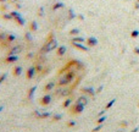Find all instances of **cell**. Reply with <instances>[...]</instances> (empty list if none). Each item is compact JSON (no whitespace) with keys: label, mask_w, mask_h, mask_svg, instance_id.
I'll return each instance as SVG.
<instances>
[{"label":"cell","mask_w":139,"mask_h":132,"mask_svg":"<svg viewBox=\"0 0 139 132\" xmlns=\"http://www.w3.org/2000/svg\"><path fill=\"white\" fill-rule=\"evenodd\" d=\"M56 48H57V41L54 38V34L50 33V35H49V38L47 39L45 44H44L42 47V49H40V54H47L49 51H53V50Z\"/></svg>","instance_id":"1"},{"label":"cell","mask_w":139,"mask_h":132,"mask_svg":"<svg viewBox=\"0 0 139 132\" xmlns=\"http://www.w3.org/2000/svg\"><path fill=\"white\" fill-rule=\"evenodd\" d=\"M22 51V47L21 45H15L12 48L7 51V55H18Z\"/></svg>","instance_id":"2"},{"label":"cell","mask_w":139,"mask_h":132,"mask_svg":"<svg viewBox=\"0 0 139 132\" xmlns=\"http://www.w3.org/2000/svg\"><path fill=\"white\" fill-rule=\"evenodd\" d=\"M37 73V71H35V67L34 66H31L29 69L27 70V73H26V77H27V80H32L34 75Z\"/></svg>","instance_id":"3"},{"label":"cell","mask_w":139,"mask_h":132,"mask_svg":"<svg viewBox=\"0 0 139 132\" xmlns=\"http://www.w3.org/2000/svg\"><path fill=\"white\" fill-rule=\"evenodd\" d=\"M83 106H84V105L77 104V103H76V104L72 106V109H71V110H72L73 114H79V112H82V110H83Z\"/></svg>","instance_id":"4"},{"label":"cell","mask_w":139,"mask_h":132,"mask_svg":"<svg viewBox=\"0 0 139 132\" xmlns=\"http://www.w3.org/2000/svg\"><path fill=\"white\" fill-rule=\"evenodd\" d=\"M40 103H42L43 105H48L51 103V96L50 94H45L44 97L42 98V100H40Z\"/></svg>","instance_id":"5"},{"label":"cell","mask_w":139,"mask_h":132,"mask_svg":"<svg viewBox=\"0 0 139 132\" xmlns=\"http://www.w3.org/2000/svg\"><path fill=\"white\" fill-rule=\"evenodd\" d=\"M18 60V55H7V58L5 59V63L6 64H12L15 61Z\"/></svg>","instance_id":"6"},{"label":"cell","mask_w":139,"mask_h":132,"mask_svg":"<svg viewBox=\"0 0 139 132\" xmlns=\"http://www.w3.org/2000/svg\"><path fill=\"white\" fill-rule=\"evenodd\" d=\"M54 87H55V82H54V81H49L48 83L44 86V90H45V92H50V90H53Z\"/></svg>","instance_id":"7"},{"label":"cell","mask_w":139,"mask_h":132,"mask_svg":"<svg viewBox=\"0 0 139 132\" xmlns=\"http://www.w3.org/2000/svg\"><path fill=\"white\" fill-rule=\"evenodd\" d=\"M35 90H37V87H35V86H33L32 88H29V89H28V94H27L28 99H33V97H34V93H35Z\"/></svg>","instance_id":"8"},{"label":"cell","mask_w":139,"mask_h":132,"mask_svg":"<svg viewBox=\"0 0 139 132\" xmlns=\"http://www.w3.org/2000/svg\"><path fill=\"white\" fill-rule=\"evenodd\" d=\"M15 21L17 22V25H20V26H25V18H23V17H22L21 15H20V16H17V17H15L14 18Z\"/></svg>","instance_id":"9"},{"label":"cell","mask_w":139,"mask_h":132,"mask_svg":"<svg viewBox=\"0 0 139 132\" xmlns=\"http://www.w3.org/2000/svg\"><path fill=\"white\" fill-rule=\"evenodd\" d=\"M7 34L9 33H6V32H0V43L1 44L7 42Z\"/></svg>","instance_id":"10"},{"label":"cell","mask_w":139,"mask_h":132,"mask_svg":"<svg viewBox=\"0 0 139 132\" xmlns=\"http://www.w3.org/2000/svg\"><path fill=\"white\" fill-rule=\"evenodd\" d=\"M51 116V112L50 111H42L40 112V116H39V120H43V119H48Z\"/></svg>","instance_id":"11"},{"label":"cell","mask_w":139,"mask_h":132,"mask_svg":"<svg viewBox=\"0 0 139 132\" xmlns=\"http://www.w3.org/2000/svg\"><path fill=\"white\" fill-rule=\"evenodd\" d=\"M21 73H22V67L21 66H16L14 69V75L15 76H20Z\"/></svg>","instance_id":"12"},{"label":"cell","mask_w":139,"mask_h":132,"mask_svg":"<svg viewBox=\"0 0 139 132\" xmlns=\"http://www.w3.org/2000/svg\"><path fill=\"white\" fill-rule=\"evenodd\" d=\"M34 67H35V71H37V73H39V72H42L43 71V65L42 63H37L34 65Z\"/></svg>","instance_id":"13"},{"label":"cell","mask_w":139,"mask_h":132,"mask_svg":"<svg viewBox=\"0 0 139 132\" xmlns=\"http://www.w3.org/2000/svg\"><path fill=\"white\" fill-rule=\"evenodd\" d=\"M31 31L32 32H35V31H38V23L35 21H32L31 22Z\"/></svg>","instance_id":"14"},{"label":"cell","mask_w":139,"mask_h":132,"mask_svg":"<svg viewBox=\"0 0 139 132\" xmlns=\"http://www.w3.org/2000/svg\"><path fill=\"white\" fill-rule=\"evenodd\" d=\"M65 53H66V47H60V48L57 49V55L59 56H61V55H63V54H65Z\"/></svg>","instance_id":"15"},{"label":"cell","mask_w":139,"mask_h":132,"mask_svg":"<svg viewBox=\"0 0 139 132\" xmlns=\"http://www.w3.org/2000/svg\"><path fill=\"white\" fill-rule=\"evenodd\" d=\"M87 100H88V99H87V98H85V97H81V98H79V99H78V100H77V102H76V103H77V104L84 105V104H85V103H87Z\"/></svg>","instance_id":"16"},{"label":"cell","mask_w":139,"mask_h":132,"mask_svg":"<svg viewBox=\"0 0 139 132\" xmlns=\"http://www.w3.org/2000/svg\"><path fill=\"white\" fill-rule=\"evenodd\" d=\"M15 39H16V35L15 34H11V33L7 34V42L12 43V42H15Z\"/></svg>","instance_id":"17"},{"label":"cell","mask_w":139,"mask_h":132,"mask_svg":"<svg viewBox=\"0 0 139 132\" xmlns=\"http://www.w3.org/2000/svg\"><path fill=\"white\" fill-rule=\"evenodd\" d=\"M61 7H63L62 3H56V4H54V5H53V10L55 11V10H57V9H61Z\"/></svg>","instance_id":"18"},{"label":"cell","mask_w":139,"mask_h":132,"mask_svg":"<svg viewBox=\"0 0 139 132\" xmlns=\"http://www.w3.org/2000/svg\"><path fill=\"white\" fill-rule=\"evenodd\" d=\"M3 18H4V20H12L14 17L11 16V14H4L3 15Z\"/></svg>","instance_id":"19"},{"label":"cell","mask_w":139,"mask_h":132,"mask_svg":"<svg viewBox=\"0 0 139 132\" xmlns=\"http://www.w3.org/2000/svg\"><path fill=\"white\" fill-rule=\"evenodd\" d=\"M6 77H7L6 73H1V75H0V84H1L4 81H5V80H6Z\"/></svg>","instance_id":"20"},{"label":"cell","mask_w":139,"mask_h":132,"mask_svg":"<svg viewBox=\"0 0 139 132\" xmlns=\"http://www.w3.org/2000/svg\"><path fill=\"white\" fill-rule=\"evenodd\" d=\"M70 104H71V99H67V100H65V102H63L62 106H63V108H67V106H70Z\"/></svg>","instance_id":"21"},{"label":"cell","mask_w":139,"mask_h":132,"mask_svg":"<svg viewBox=\"0 0 139 132\" xmlns=\"http://www.w3.org/2000/svg\"><path fill=\"white\" fill-rule=\"evenodd\" d=\"M60 119H61V115H60V114H56V115L53 116V120H54V121H59Z\"/></svg>","instance_id":"22"},{"label":"cell","mask_w":139,"mask_h":132,"mask_svg":"<svg viewBox=\"0 0 139 132\" xmlns=\"http://www.w3.org/2000/svg\"><path fill=\"white\" fill-rule=\"evenodd\" d=\"M10 14H11V16H12L14 18H15V17H17V16H20V15H21L20 12H18V11H12V12H10Z\"/></svg>","instance_id":"23"},{"label":"cell","mask_w":139,"mask_h":132,"mask_svg":"<svg viewBox=\"0 0 139 132\" xmlns=\"http://www.w3.org/2000/svg\"><path fill=\"white\" fill-rule=\"evenodd\" d=\"M38 15H39L40 17L44 16V7H39V12H38Z\"/></svg>","instance_id":"24"},{"label":"cell","mask_w":139,"mask_h":132,"mask_svg":"<svg viewBox=\"0 0 139 132\" xmlns=\"http://www.w3.org/2000/svg\"><path fill=\"white\" fill-rule=\"evenodd\" d=\"M25 38H26L27 41H32V37H31V33H29V32H27V33L25 34Z\"/></svg>","instance_id":"25"},{"label":"cell","mask_w":139,"mask_h":132,"mask_svg":"<svg viewBox=\"0 0 139 132\" xmlns=\"http://www.w3.org/2000/svg\"><path fill=\"white\" fill-rule=\"evenodd\" d=\"M15 7H16V9H21L22 5L21 4H15Z\"/></svg>","instance_id":"26"},{"label":"cell","mask_w":139,"mask_h":132,"mask_svg":"<svg viewBox=\"0 0 139 132\" xmlns=\"http://www.w3.org/2000/svg\"><path fill=\"white\" fill-rule=\"evenodd\" d=\"M73 42H82V38H75Z\"/></svg>","instance_id":"27"},{"label":"cell","mask_w":139,"mask_h":132,"mask_svg":"<svg viewBox=\"0 0 139 132\" xmlns=\"http://www.w3.org/2000/svg\"><path fill=\"white\" fill-rule=\"evenodd\" d=\"M71 33H72V34H76V33H78V31H77V29H72Z\"/></svg>","instance_id":"28"},{"label":"cell","mask_w":139,"mask_h":132,"mask_svg":"<svg viewBox=\"0 0 139 132\" xmlns=\"http://www.w3.org/2000/svg\"><path fill=\"white\" fill-rule=\"evenodd\" d=\"M33 56V53H29V54H27V59H31Z\"/></svg>","instance_id":"29"},{"label":"cell","mask_w":139,"mask_h":132,"mask_svg":"<svg viewBox=\"0 0 139 132\" xmlns=\"http://www.w3.org/2000/svg\"><path fill=\"white\" fill-rule=\"evenodd\" d=\"M70 20H71V18H73V14H72V11H71V10H70V17H68Z\"/></svg>","instance_id":"30"},{"label":"cell","mask_w":139,"mask_h":132,"mask_svg":"<svg viewBox=\"0 0 139 132\" xmlns=\"http://www.w3.org/2000/svg\"><path fill=\"white\" fill-rule=\"evenodd\" d=\"M75 125V122H73V121H71V122H68V126H73Z\"/></svg>","instance_id":"31"},{"label":"cell","mask_w":139,"mask_h":132,"mask_svg":"<svg viewBox=\"0 0 139 132\" xmlns=\"http://www.w3.org/2000/svg\"><path fill=\"white\" fill-rule=\"evenodd\" d=\"M3 109H4V106L1 105V106H0V112H1V110H3Z\"/></svg>","instance_id":"32"},{"label":"cell","mask_w":139,"mask_h":132,"mask_svg":"<svg viewBox=\"0 0 139 132\" xmlns=\"http://www.w3.org/2000/svg\"><path fill=\"white\" fill-rule=\"evenodd\" d=\"M5 1H6V0H0V3H5Z\"/></svg>","instance_id":"33"},{"label":"cell","mask_w":139,"mask_h":132,"mask_svg":"<svg viewBox=\"0 0 139 132\" xmlns=\"http://www.w3.org/2000/svg\"><path fill=\"white\" fill-rule=\"evenodd\" d=\"M0 75H1V73H0Z\"/></svg>","instance_id":"34"}]
</instances>
